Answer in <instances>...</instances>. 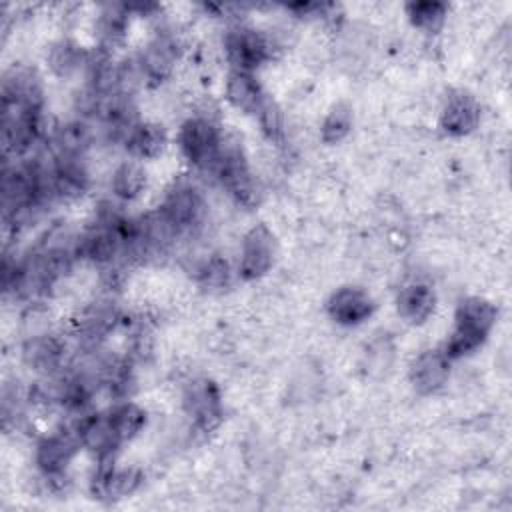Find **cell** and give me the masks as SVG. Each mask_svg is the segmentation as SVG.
<instances>
[{
	"label": "cell",
	"mask_w": 512,
	"mask_h": 512,
	"mask_svg": "<svg viewBox=\"0 0 512 512\" xmlns=\"http://www.w3.org/2000/svg\"><path fill=\"white\" fill-rule=\"evenodd\" d=\"M498 310L492 302L480 298V296H470L462 300L456 308V324L454 332L444 344V354L450 360L462 358L466 354H472L476 348H480L490 330L496 324Z\"/></svg>",
	"instance_id": "6da1fadb"
},
{
	"label": "cell",
	"mask_w": 512,
	"mask_h": 512,
	"mask_svg": "<svg viewBox=\"0 0 512 512\" xmlns=\"http://www.w3.org/2000/svg\"><path fill=\"white\" fill-rule=\"evenodd\" d=\"M224 50L232 70L254 72L272 56V40L248 26L230 28L224 38Z\"/></svg>",
	"instance_id": "7a4b0ae2"
},
{
	"label": "cell",
	"mask_w": 512,
	"mask_h": 512,
	"mask_svg": "<svg viewBox=\"0 0 512 512\" xmlns=\"http://www.w3.org/2000/svg\"><path fill=\"white\" fill-rule=\"evenodd\" d=\"M178 142L186 160L198 166L200 170H206L218 152L222 134L210 118L196 116V118H188L182 124Z\"/></svg>",
	"instance_id": "3957f363"
},
{
	"label": "cell",
	"mask_w": 512,
	"mask_h": 512,
	"mask_svg": "<svg viewBox=\"0 0 512 512\" xmlns=\"http://www.w3.org/2000/svg\"><path fill=\"white\" fill-rule=\"evenodd\" d=\"M184 412L202 432H212L222 422V402L218 386L208 378H194L182 394Z\"/></svg>",
	"instance_id": "277c9868"
},
{
	"label": "cell",
	"mask_w": 512,
	"mask_h": 512,
	"mask_svg": "<svg viewBox=\"0 0 512 512\" xmlns=\"http://www.w3.org/2000/svg\"><path fill=\"white\" fill-rule=\"evenodd\" d=\"M274 256H276L274 234L264 224H256L246 232L242 240L240 260H238L240 278L244 280L262 278L272 268Z\"/></svg>",
	"instance_id": "5b68a950"
},
{
	"label": "cell",
	"mask_w": 512,
	"mask_h": 512,
	"mask_svg": "<svg viewBox=\"0 0 512 512\" xmlns=\"http://www.w3.org/2000/svg\"><path fill=\"white\" fill-rule=\"evenodd\" d=\"M66 344L48 332L32 334L22 344L24 364L44 378L60 376L66 368Z\"/></svg>",
	"instance_id": "8992f818"
},
{
	"label": "cell",
	"mask_w": 512,
	"mask_h": 512,
	"mask_svg": "<svg viewBox=\"0 0 512 512\" xmlns=\"http://www.w3.org/2000/svg\"><path fill=\"white\" fill-rule=\"evenodd\" d=\"M158 208L168 216V220L182 234L202 222L204 198L196 186H192L188 182H178L166 192V196Z\"/></svg>",
	"instance_id": "52a82bcc"
},
{
	"label": "cell",
	"mask_w": 512,
	"mask_h": 512,
	"mask_svg": "<svg viewBox=\"0 0 512 512\" xmlns=\"http://www.w3.org/2000/svg\"><path fill=\"white\" fill-rule=\"evenodd\" d=\"M80 448H82V442L76 428H66V430L62 428L40 438L34 454L40 474L66 472L68 464L72 462V458Z\"/></svg>",
	"instance_id": "ba28073f"
},
{
	"label": "cell",
	"mask_w": 512,
	"mask_h": 512,
	"mask_svg": "<svg viewBox=\"0 0 512 512\" xmlns=\"http://www.w3.org/2000/svg\"><path fill=\"white\" fill-rule=\"evenodd\" d=\"M48 188L52 198L74 200L82 196L90 186V174L86 170L84 158L54 156L50 168H46Z\"/></svg>",
	"instance_id": "9c48e42d"
},
{
	"label": "cell",
	"mask_w": 512,
	"mask_h": 512,
	"mask_svg": "<svg viewBox=\"0 0 512 512\" xmlns=\"http://www.w3.org/2000/svg\"><path fill=\"white\" fill-rule=\"evenodd\" d=\"M2 108L42 110V84L34 70L18 66L4 74Z\"/></svg>",
	"instance_id": "30bf717a"
},
{
	"label": "cell",
	"mask_w": 512,
	"mask_h": 512,
	"mask_svg": "<svg viewBox=\"0 0 512 512\" xmlns=\"http://www.w3.org/2000/svg\"><path fill=\"white\" fill-rule=\"evenodd\" d=\"M82 448L90 450L100 462L112 460L114 452L120 448V438L116 436L108 412L106 414H82L80 422L74 426Z\"/></svg>",
	"instance_id": "8fae6325"
},
{
	"label": "cell",
	"mask_w": 512,
	"mask_h": 512,
	"mask_svg": "<svg viewBox=\"0 0 512 512\" xmlns=\"http://www.w3.org/2000/svg\"><path fill=\"white\" fill-rule=\"evenodd\" d=\"M328 316L342 326H356L374 312L372 296L358 286H344L332 292L326 302Z\"/></svg>",
	"instance_id": "7c38bea8"
},
{
	"label": "cell",
	"mask_w": 512,
	"mask_h": 512,
	"mask_svg": "<svg viewBox=\"0 0 512 512\" xmlns=\"http://www.w3.org/2000/svg\"><path fill=\"white\" fill-rule=\"evenodd\" d=\"M480 122L478 100L464 90L452 92L440 112V128L450 136H466Z\"/></svg>",
	"instance_id": "4fadbf2b"
},
{
	"label": "cell",
	"mask_w": 512,
	"mask_h": 512,
	"mask_svg": "<svg viewBox=\"0 0 512 512\" xmlns=\"http://www.w3.org/2000/svg\"><path fill=\"white\" fill-rule=\"evenodd\" d=\"M142 484V474L136 468H114L112 460L100 462L96 476L92 478V494L98 500H120L136 492Z\"/></svg>",
	"instance_id": "5bb4252c"
},
{
	"label": "cell",
	"mask_w": 512,
	"mask_h": 512,
	"mask_svg": "<svg viewBox=\"0 0 512 512\" xmlns=\"http://www.w3.org/2000/svg\"><path fill=\"white\" fill-rule=\"evenodd\" d=\"M450 358L444 350H426L410 366V382L418 394L438 392L450 376Z\"/></svg>",
	"instance_id": "9a60e30c"
},
{
	"label": "cell",
	"mask_w": 512,
	"mask_h": 512,
	"mask_svg": "<svg viewBox=\"0 0 512 512\" xmlns=\"http://www.w3.org/2000/svg\"><path fill=\"white\" fill-rule=\"evenodd\" d=\"M96 140V130L86 118H74L64 122L54 130L52 146L54 156L66 158H84Z\"/></svg>",
	"instance_id": "2e32d148"
},
{
	"label": "cell",
	"mask_w": 512,
	"mask_h": 512,
	"mask_svg": "<svg viewBox=\"0 0 512 512\" xmlns=\"http://www.w3.org/2000/svg\"><path fill=\"white\" fill-rule=\"evenodd\" d=\"M180 48L178 40L170 34H158L148 42V46L138 56L142 62V68L148 76V80L160 82L170 76L176 60H178Z\"/></svg>",
	"instance_id": "e0dca14e"
},
{
	"label": "cell",
	"mask_w": 512,
	"mask_h": 512,
	"mask_svg": "<svg viewBox=\"0 0 512 512\" xmlns=\"http://www.w3.org/2000/svg\"><path fill=\"white\" fill-rule=\"evenodd\" d=\"M436 308V294L428 284L412 282L396 296L398 314L410 324H424Z\"/></svg>",
	"instance_id": "ac0fdd59"
},
{
	"label": "cell",
	"mask_w": 512,
	"mask_h": 512,
	"mask_svg": "<svg viewBox=\"0 0 512 512\" xmlns=\"http://www.w3.org/2000/svg\"><path fill=\"white\" fill-rule=\"evenodd\" d=\"M268 96L264 94L260 82L250 72L232 70L226 80V100L244 114H258L260 106Z\"/></svg>",
	"instance_id": "d6986e66"
},
{
	"label": "cell",
	"mask_w": 512,
	"mask_h": 512,
	"mask_svg": "<svg viewBox=\"0 0 512 512\" xmlns=\"http://www.w3.org/2000/svg\"><path fill=\"white\" fill-rule=\"evenodd\" d=\"M168 144L166 130L156 122H138L124 140L128 154L134 160H150L164 152Z\"/></svg>",
	"instance_id": "ffe728a7"
},
{
	"label": "cell",
	"mask_w": 512,
	"mask_h": 512,
	"mask_svg": "<svg viewBox=\"0 0 512 512\" xmlns=\"http://www.w3.org/2000/svg\"><path fill=\"white\" fill-rule=\"evenodd\" d=\"M146 186V170L140 160H124L112 172L110 188L118 200L130 202L142 194Z\"/></svg>",
	"instance_id": "44dd1931"
},
{
	"label": "cell",
	"mask_w": 512,
	"mask_h": 512,
	"mask_svg": "<svg viewBox=\"0 0 512 512\" xmlns=\"http://www.w3.org/2000/svg\"><path fill=\"white\" fill-rule=\"evenodd\" d=\"M90 54L82 50V46L70 42V40H60L56 42L50 52H48V66L58 78H70L82 68H88Z\"/></svg>",
	"instance_id": "7402d4cb"
},
{
	"label": "cell",
	"mask_w": 512,
	"mask_h": 512,
	"mask_svg": "<svg viewBox=\"0 0 512 512\" xmlns=\"http://www.w3.org/2000/svg\"><path fill=\"white\" fill-rule=\"evenodd\" d=\"M108 418H110V424H112L116 436L120 438V442L132 440L146 424V412L130 400H124V402L112 406L108 410Z\"/></svg>",
	"instance_id": "603a6c76"
},
{
	"label": "cell",
	"mask_w": 512,
	"mask_h": 512,
	"mask_svg": "<svg viewBox=\"0 0 512 512\" xmlns=\"http://www.w3.org/2000/svg\"><path fill=\"white\" fill-rule=\"evenodd\" d=\"M350 128H352V110L350 106L338 102L324 116L320 134L326 144H338L350 134Z\"/></svg>",
	"instance_id": "cb8c5ba5"
},
{
	"label": "cell",
	"mask_w": 512,
	"mask_h": 512,
	"mask_svg": "<svg viewBox=\"0 0 512 512\" xmlns=\"http://www.w3.org/2000/svg\"><path fill=\"white\" fill-rule=\"evenodd\" d=\"M406 14L412 22L422 32H438L446 18V6L442 2H410L406 6Z\"/></svg>",
	"instance_id": "d4e9b609"
},
{
	"label": "cell",
	"mask_w": 512,
	"mask_h": 512,
	"mask_svg": "<svg viewBox=\"0 0 512 512\" xmlns=\"http://www.w3.org/2000/svg\"><path fill=\"white\" fill-rule=\"evenodd\" d=\"M232 280V268L226 258L214 254L198 266V282L208 290H224Z\"/></svg>",
	"instance_id": "484cf974"
},
{
	"label": "cell",
	"mask_w": 512,
	"mask_h": 512,
	"mask_svg": "<svg viewBox=\"0 0 512 512\" xmlns=\"http://www.w3.org/2000/svg\"><path fill=\"white\" fill-rule=\"evenodd\" d=\"M224 188L240 206H246V208L258 206L262 200V186L258 184V180L252 176L250 170H246V172L238 174L236 178H232L230 182H226Z\"/></svg>",
	"instance_id": "4316f807"
},
{
	"label": "cell",
	"mask_w": 512,
	"mask_h": 512,
	"mask_svg": "<svg viewBox=\"0 0 512 512\" xmlns=\"http://www.w3.org/2000/svg\"><path fill=\"white\" fill-rule=\"evenodd\" d=\"M394 360V346L390 338H376L368 344L366 354H364V366L366 372L372 376H380L388 372L390 364Z\"/></svg>",
	"instance_id": "83f0119b"
},
{
	"label": "cell",
	"mask_w": 512,
	"mask_h": 512,
	"mask_svg": "<svg viewBox=\"0 0 512 512\" xmlns=\"http://www.w3.org/2000/svg\"><path fill=\"white\" fill-rule=\"evenodd\" d=\"M256 116L266 138L280 144L284 140V116H282V110L276 106V102L266 98Z\"/></svg>",
	"instance_id": "f1b7e54d"
},
{
	"label": "cell",
	"mask_w": 512,
	"mask_h": 512,
	"mask_svg": "<svg viewBox=\"0 0 512 512\" xmlns=\"http://www.w3.org/2000/svg\"><path fill=\"white\" fill-rule=\"evenodd\" d=\"M98 30H100L102 48L108 50L112 44H116L122 38L124 30H126V16H124V12H120V8H110L108 12H104L100 16Z\"/></svg>",
	"instance_id": "f546056e"
}]
</instances>
